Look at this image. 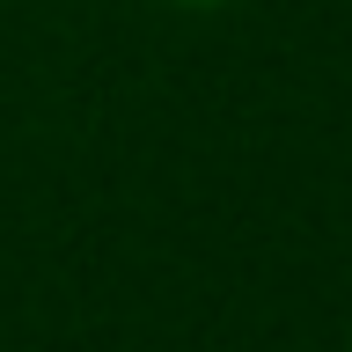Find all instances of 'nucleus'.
<instances>
[{
  "mask_svg": "<svg viewBox=\"0 0 352 352\" xmlns=\"http://www.w3.org/2000/svg\"><path fill=\"white\" fill-rule=\"evenodd\" d=\"M176 8H220V0H176Z\"/></svg>",
  "mask_w": 352,
  "mask_h": 352,
  "instance_id": "nucleus-1",
  "label": "nucleus"
}]
</instances>
